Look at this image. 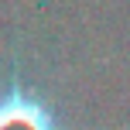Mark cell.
I'll return each instance as SVG.
<instances>
[{"instance_id": "cell-1", "label": "cell", "mask_w": 130, "mask_h": 130, "mask_svg": "<svg viewBox=\"0 0 130 130\" xmlns=\"http://www.w3.org/2000/svg\"><path fill=\"white\" fill-rule=\"evenodd\" d=\"M0 130H62L52 106L34 96L21 79L0 89Z\"/></svg>"}]
</instances>
